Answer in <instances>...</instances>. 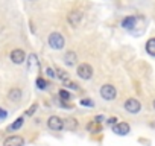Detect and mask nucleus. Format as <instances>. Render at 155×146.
Segmentation results:
<instances>
[{
	"label": "nucleus",
	"instance_id": "nucleus-12",
	"mask_svg": "<svg viewBox=\"0 0 155 146\" xmlns=\"http://www.w3.org/2000/svg\"><path fill=\"white\" fill-rule=\"evenodd\" d=\"M76 61H78V56H76V53H74L73 50L65 52V55H64V62H65L67 65H74Z\"/></svg>",
	"mask_w": 155,
	"mask_h": 146
},
{
	"label": "nucleus",
	"instance_id": "nucleus-23",
	"mask_svg": "<svg viewBox=\"0 0 155 146\" xmlns=\"http://www.w3.org/2000/svg\"><path fill=\"white\" fill-rule=\"evenodd\" d=\"M65 87H67V88H71V90H78V84H76V82H71V81L65 82Z\"/></svg>",
	"mask_w": 155,
	"mask_h": 146
},
{
	"label": "nucleus",
	"instance_id": "nucleus-21",
	"mask_svg": "<svg viewBox=\"0 0 155 146\" xmlns=\"http://www.w3.org/2000/svg\"><path fill=\"white\" fill-rule=\"evenodd\" d=\"M46 73H47L49 78H55V76H56V71H55L52 67H47V68H46Z\"/></svg>",
	"mask_w": 155,
	"mask_h": 146
},
{
	"label": "nucleus",
	"instance_id": "nucleus-16",
	"mask_svg": "<svg viewBox=\"0 0 155 146\" xmlns=\"http://www.w3.org/2000/svg\"><path fill=\"white\" fill-rule=\"evenodd\" d=\"M146 52H147L149 55L155 56V38L147 40V43H146Z\"/></svg>",
	"mask_w": 155,
	"mask_h": 146
},
{
	"label": "nucleus",
	"instance_id": "nucleus-3",
	"mask_svg": "<svg viewBox=\"0 0 155 146\" xmlns=\"http://www.w3.org/2000/svg\"><path fill=\"white\" fill-rule=\"evenodd\" d=\"M123 108H125L128 113H131V114H137V113H140V110H141V104H140L137 99L129 98V99H126V101H125Z\"/></svg>",
	"mask_w": 155,
	"mask_h": 146
},
{
	"label": "nucleus",
	"instance_id": "nucleus-11",
	"mask_svg": "<svg viewBox=\"0 0 155 146\" xmlns=\"http://www.w3.org/2000/svg\"><path fill=\"white\" fill-rule=\"evenodd\" d=\"M135 17L134 15H128V17H125L123 20H122V28H125V29H134L135 28Z\"/></svg>",
	"mask_w": 155,
	"mask_h": 146
},
{
	"label": "nucleus",
	"instance_id": "nucleus-14",
	"mask_svg": "<svg viewBox=\"0 0 155 146\" xmlns=\"http://www.w3.org/2000/svg\"><path fill=\"white\" fill-rule=\"evenodd\" d=\"M55 71H56V76H58V79H59V81H62V82H68V81H70V75H68V73H67L65 70H62V68H59V67H58Z\"/></svg>",
	"mask_w": 155,
	"mask_h": 146
},
{
	"label": "nucleus",
	"instance_id": "nucleus-1",
	"mask_svg": "<svg viewBox=\"0 0 155 146\" xmlns=\"http://www.w3.org/2000/svg\"><path fill=\"white\" fill-rule=\"evenodd\" d=\"M65 44V40L64 37L59 34V32H52L49 35V46L53 49V50H61Z\"/></svg>",
	"mask_w": 155,
	"mask_h": 146
},
{
	"label": "nucleus",
	"instance_id": "nucleus-17",
	"mask_svg": "<svg viewBox=\"0 0 155 146\" xmlns=\"http://www.w3.org/2000/svg\"><path fill=\"white\" fill-rule=\"evenodd\" d=\"M58 96L61 98V101H65V102H70L71 101V95L67 90H59L58 91Z\"/></svg>",
	"mask_w": 155,
	"mask_h": 146
},
{
	"label": "nucleus",
	"instance_id": "nucleus-19",
	"mask_svg": "<svg viewBox=\"0 0 155 146\" xmlns=\"http://www.w3.org/2000/svg\"><path fill=\"white\" fill-rule=\"evenodd\" d=\"M34 65H35V67H38V58H37V55H34V53H32V55H29V67L32 68Z\"/></svg>",
	"mask_w": 155,
	"mask_h": 146
},
{
	"label": "nucleus",
	"instance_id": "nucleus-9",
	"mask_svg": "<svg viewBox=\"0 0 155 146\" xmlns=\"http://www.w3.org/2000/svg\"><path fill=\"white\" fill-rule=\"evenodd\" d=\"M3 146H25V138L21 135H11L3 141Z\"/></svg>",
	"mask_w": 155,
	"mask_h": 146
},
{
	"label": "nucleus",
	"instance_id": "nucleus-8",
	"mask_svg": "<svg viewBox=\"0 0 155 146\" xmlns=\"http://www.w3.org/2000/svg\"><path fill=\"white\" fill-rule=\"evenodd\" d=\"M81 20H82V12L81 11H70L68 12V15H67V22L71 25V26H78L81 23Z\"/></svg>",
	"mask_w": 155,
	"mask_h": 146
},
{
	"label": "nucleus",
	"instance_id": "nucleus-2",
	"mask_svg": "<svg viewBox=\"0 0 155 146\" xmlns=\"http://www.w3.org/2000/svg\"><path fill=\"white\" fill-rule=\"evenodd\" d=\"M101 96H102V99H105V101H114L116 96H117V90H116L114 85L105 84V85H102V88H101Z\"/></svg>",
	"mask_w": 155,
	"mask_h": 146
},
{
	"label": "nucleus",
	"instance_id": "nucleus-4",
	"mask_svg": "<svg viewBox=\"0 0 155 146\" xmlns=\"http://www.w3.org/2000/svg\"><path fill=\"white\" fill-rule=\"evenodd\" d=\"M78 76H79L81 79H90L93 76V67L90 64H81V65H78Z\"/></svg>",
	"mask_w": 155,
	"mask_h": 146
},
{
	"label": "nucleus",
	"instance_id": "nucleus-27",
	"mask_svg": "<svg viewBox=\"0 0 155 146\" xmlns=\"http://www.w3.org/2000/svg\"><path fill=\"white\" fill-rule=\"evenodd\" d=\"M152 108L155 110V99H153V102H152Z\"/></svg>",
	"mask_w": 155,
	"mask_h": 146
},
{
	"label": "nucleus",
	"instance_id": "nucleus-15",
	"mask_svg": "<svg viewBox=\"0 0 155 146\" xmlns=\"http://www.w3.org/2000/svg\"><path fill=\"white\" fill-rule=\"evenodd\" d=\"M23 123H25V119H23V117H18L14 123H11V125H9L8 131H17V129H20V128L23 126Z\"/></svg>",
	"mask_w": 155,
	"mask_h": 146
},
{
	"label": "nucleus",
	"instance_id": "nucleus-20",
	"mask_svg": "<svg viewBox=\"0 0 155 146\" xmlns=\"http://www.w3.org/2000/svg\"><path fill=\"white\" fill-rule=\"evenodd\" d=\"M79 104H81L82 107H94V102H93L91 99H87V98H85V99H81Z\"/></svg>",
	"mask_w": 155,
	"mask_h": 146
},
{
	"label": "nucleus",
	"instance_id": "nucleus-5",
	"mask_svg": "<svg viewBox=\"0 0 155 146\" xmlns=\"http://www.w3.org/2000/svg\"><path fill=\"white\" fill-rule=\"evenodd\" d=\"M47 126L52 131H61L64 128V120L61 117H58V116H50L47 119Z\"/></svg>",
	"mask_w": 155,
	"mask_h": 146
},
{
	"label": "nucleus",
	"instance_id": "nucleus-18",
	"mask_svg": "<svg viewBox=\"0 0 155 146\" xmlns=\"http://www.w3.org/2000/svg\"><path fill=\"white\" fill-rule=\"evenodd\" d=\"M47 85H49V82H47L44 78H38V79H37V87H38L40 90H46Z\"/></svg>",
	"mask_w": 155,
	"mask_h": 146
},
{
	"label": "nucleus",
	"instance_id": "nucleus-13",
	"mask_svg": "<svg viewBox=\"0 0 155 146\" xmlns=\"http://www.w3.org/2000/svg\"><path fill=\"white\" fill-rule=\"evenodd\" d=\"M64 128L68 129V131H74V129L78 128V120H76L74 117L65 119V120H64Z\"/></svg>",
	"mask_w": 155,
	"mask_h": 146
},
{
	"label": "nucleus",
	"instance_id": "nucleus-24",
	"mask_svg": "<svg viewBox=\"0 0 155 146\" xmlns=\"http://www.w3.org/2000/svg\"><path fill=\"white\" fill-rule=\"evenodd\" d=\"M59 105H61L62 108H67V110H71V108H73L71 104H68V102H65V101H59Z\"/></svg>",
	"mask_w": 155,
	"mask_h": 146
},
{
	"label": "nucleus",
	"instance_id": "nucleus-6",
	"mask_svg": "<svg viewBox=\"0 0 155 146\" xmlns=\"http://www.w3.org/2000/svg\"><path fill=\"white\" fill-rule=\"evenodd\" d=\"M131 131V126L128 122H117L116 125H113V132L117 135H128Z\"/></svg>",
	"mask_w": 155,
	"mask_h": 146
},
{
	"label": "nucleus",
	"instance_id": "nucleus-26",
	"mask_svg": "<svg viewBox=\"0 0 155 146\" xmlns=\"http://www.w3.org/2000/svg\"><path fill=\"white\" fill-rule=\"evenodd\" d=\"M107 123H108V125H116V123H117V119H116V117H111V119L107 120Z\"/></svg>",
	"mask_w": 155,
	"mask_h": 146
},
{
	"label": "nucleus",
	"instance_id": "nucleus-25",
	"mask_svg": "<svg viewBox=\"0 0 155 146\" xmlns=\"http://www.w3.org/2000/svg\"><path fill=\"white\" fill-rule=\"evenodd\" d=\"M6 117H8V111L3 110V108H0V120H3V119H6Z\"/></svg>",
	"mask_w": 155,
	"mask_h": 146
},
{
	"label": "nucleus",
	"instance_id": "nucleus-10",
	"mask_svg": "<svg viewBox=\"0 0 155 146\" xmlns=\"http://www.w3.org/2000/svg\"><path fill=\"white\" fill-rule=\"evenodd\" d=\"M21 96H23V93H21V90L17 88V87L11 88L9 93H8V99H9L11 102H18V101L21 99Z\"/></svg>",
	"mask_w": 155,
	"mask_h": 146
},
{
	"label": "nucleus",
	"instance_id": "nucleus-7",
	"mask_svg": "<svg viewBox=\"0 0 155 146\" xmlns=\"http://www.w3.org/2000/svg\"><path fill=\"white\" fill-rule=\"evenodd\" d=\"M25 59H26L25 50H21V49H14V50L11 52V61H12L14 64H23Z\"/></svg>",
	"mask_w": 155,
	"mask_h": 146
},
{
	"label": "nucleus",
	"instance_id": "nucleus-22",
	"mask_svg": "<svg viewBox=\"0 0 155 146\" xmlns=\"http://www.w3.org/2000/svg\"><path fill=\"white\" fill-rule=\"evenodd\" d=\"M37 108H38V104H34V105H32V107L26 111V116H32V114L37 111Z\"/></svg>",
	"mask_w": 155,
	"mask_h": 146
}]
</instances>
